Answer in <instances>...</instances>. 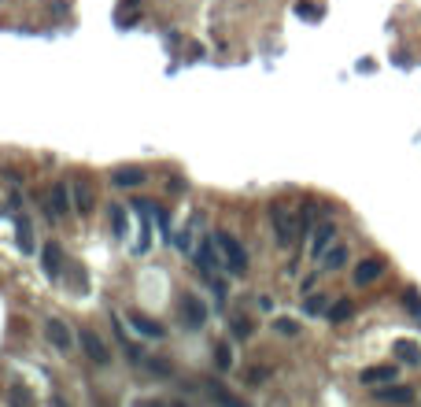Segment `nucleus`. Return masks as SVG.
I'll return each mask as SVG.
<instances>
[{"label": "nucleus", "instance_id": "obj_1", "mask_svg": "<svg viewBox=\"0 0 421 407\" xmlns=\"http://www.w3.org/2000/svg\"><path fill=\"white\" fill-rule=\"evenodd\" d=\"M214 244H218V255H222V266L230 274H244L247 271V255L241 248V241L233 237V233H211Z\"/></svg>", "mask_w": 421, "mask_h": 407}, {"label": "nucleus", "instance_id": "obj_2", "mask_svg": "<svg viewBox=\"0 0 421 407\" xmlns=\"http://www.w3.org/2000/svg\"><path fill=\"white\" fill-rule=\"evenodd\" d=\"M270 222H274V233H277V244H296L299 233H303V222H296L292 211H285L281 204L270 208Z\"/></svg>", "mask_w": 421, "mask_h": 407}, {"label": "nucleus", "instance_id": "obj_3", "mask_svg": "<svg viewBox=\"0 0 421 407\" xmlns=\"http://www.w3.org/2000/svg\"><path fill=\"white\" fill-rule=\"evenodd\" d=\"M82 348H85V356H89L96 367H107V363H111V352H107V345L96 337V329H89V326H82Z\"/></svg>", "mask_w": 421, "mask_h": 407}, {"label": "nucleus", "instance_id": "obj_4", "mask_svg": "<svg viewBox=\"0 0 421 407\" xmlns=\"http://www.w3.org/2000/svg\"><path fill=\"white\" fill-rule=\"evenodd\" d=\"M181 323H185L189 329H200L203 323H207V307L200 304V296H192V293L181 296Z\"/></svg>", "mask_w": 421, "mask_h": 407}, {"label": "nucleus", "instance_id": "obj_5", "mask_svg": "<svg viewBox=\"0 0 421 407\" xmlns=\"http://www.w3.org/2000/svg\"><path fill=\"white\" fill-rule=\"evenodd\" d=\"M196 266H200V271L207 274V278H214L218 271H225V266H222V255H218V244H214V237L200 244V252H196Z\"/></svg>", "mask_w": 421, "mask_h": 407}, {"label": "nucleus", "instance_id": "obj_6", "mask_svg": "<svg viewBox=\"0 0 421 407\" xmlns=\"http://www.w3.org/2000/svg\"><path fill=\"white\" fill-rule=\"evenodd\" d=\"M45 337L56 345L59 352H71V345H74V337H71V326L63 323V318H48L45 323Z\"/></svg>", "mask_w": 421, "mask_h": 407}, {"label": "nucleus", "instance_id": "obj_7", "mask_svg": "<svg viewBox=\"0 0 421 407\" xmlns=\"http://www.w3.org/2000/svg\"><path fill=\"white\" fill-rule=\"evenodd\" d=\"M96 208V192L85 178L74 181V211H82V215H89V211Z\"/></svg>", "mask_w": 421, "mask_h": 407}, {"label": "nucleus", "instance_id": "obj_8", "mask_svg": "<svg viewBox=\"0 0 421 407\" xmlns=\"http://www.w3.org/2000/svg\"><path fill=\"white\" fill-rule=\"evenodd\" d=\"M373 396L381 404H410V400H414V392H410L406 385H392V381H388L384 389H373Z\"/></svg>", "mask_w": 421, "mask_h": 407}, {"label": "nucleus", "instance_id": "obj_9", "mask_svg": "<svg viewBox=\"0 0 421 407\" xmlns=\"http://www.w3.org/2000/svg\"><path fill=\"white\" fill-rule=\"evenodd\" d=\"M333 237H337V226L333 222H321V226L315 230V244H310V252H315V260H321L329 248H333Z\"/></svg>", "mask_w": 421, "mask_h": 407}, {"label": "nucleus", "instance_id": "obj_10", "mask_svg": "<svg viewBox=\"0 0 421 407\" xmlns=\"http://www.w3.org/2000/svg\"><path fill=\"white\" fill-rule=\"evenodd\" d=\"M111 181L122 189H133V186H144V170L140 167H115L111 170Z\"/></svg>", "mask_w": 421, "mask_h": 407}, {"label": "nucleus", "instance_id": "obj_11", "mask_svg": "<svg viewBox=\"0 0 421 407\" xmlns=\"http://www.w3.org/2000/svg\"><path fill=\"white\" fill-rule=\"evenodd\" d=\"M381 260H362L359 266H355V285H370V282H377L381 278Z\"/></svg>", "mask_w": 421, "mask_h": 407}, {"label": "nucleus", "instance_id": "obj_12", "mask_svg": "<svg viewBox=\"0 0 421 407\" xmlns=\"http://www.w3.org/2000/svg\"><path fill=\"white\" fill-rule=\"evenodd\" d=\"M129 323H133V329H137V334H144V337H152V341H159V337H163V326H159L156 318L140 315V311H133V315H129Z\"/></svg>", "mask_w": 421, "mask_h": 407}, {"label": "nucleus", "instance_id": "obj_13", "mask_svg": "<svg viewBox=\"0 0 421 407\" xmlns=\"http://www.w3.org/2000/svg\"><path fill=\"white\" fill-rule=\"evenodd\" d=\"M207 392H211V400L218 404V407H247L244 400H236L233 392H225V389H222L218 381H207Z\"/></svg>", "mask_w": 421, "mask_h": 407}, {"label": "nucleus", "instance_id": "obj_14", "mask_svg": "<svg viewBox=\"0 0 421 407\" xmlns=\"http://www.w3.org/2000/svg\"><path fill=\"white\" fill-rule=\"evenodd\" d=\"M395 381V367H370L362 370V385H388Z\"/></svg>", "mask_w": 421, "mask_h": 407}, {"label": "nucleus", "instance_id": "obj_15", "mask_svg": "<svg viewBox=\"0 0 421 407\" xmlns=\"http://www.w3.org/2000/svg\"><path fill=\"white\" fill-rule=\"evenodd\" d=\"M344 263H348V248H344V244H333V248L321 255V271H340Z\"/></svg>", "mask_w": 421, "mask_h": 407}, {"label": "nucleus", "instance_id": "obj_16", "mask_svg": "<svg viewBox=\"0 0 421 407\" xmlns=\"http://www.w3.org/2000/svg\"><path fill=\"white\" fill-rule=\"evenodd\" d=\"M8 407H34V392L15 381L12 389H8Z\"/></svg>", "mask_w": 421, "mask_h": 407}, {"label": "nucleus", "instance_id": "obj_17", "mask_svg": "<svg viewBox=\"0 0 421 407\" xmlns=\"http://www.w3.org/2000/svg\"><path fill=\"white\" fill-rule=\"evenodd\" d=\"M45 271H48V278H59L63 274V252H59V244H48V248H45Z\"/></svg>", "mask_w": 421, "mask_h": 407}, {"label": "nucleus", "instance_id": "obj_18", "mask_svg": "<svg viewBox=\"0 0 421 407\" xmlns=\"http://www.w3.org/2000/svg\"><path fill=\"white\" fill-rule=\"evenodd\" d=\"M48 215H56V219H67L71 215V204H67V189L56 186V192H52V211Z\"/></svg>", "mask_w": 421, "mask_h": 407}, {"label": "nucleus", "instance_id": "obj_19", "mask_svg": "<svg viewBox=\"0 0 421 407\" xmlns=\"http://www.w3.org/2000/svg\"><path fill=\"white\" fill-rule=\"evenodd\" d=\"M395 356L406 359V363H421V348L414 341H395Z\"/></svg>", "mask_w": 421, "mask_h": 407}, {"label": "nucleus", "instance_id": "obj_20", "mask_svg": "<svg viewBox=\"0 0 421 407\" xmlns=\"http://www.w3.org/2000/svg\"><path fill=\"white\" fill-rule=\"evenodd\" d=\"M19 248H23V252H34V230H30L26 219H19Z\"/></svg>", "mask_w": 421, "mask_h": 407}, {"label": "nucleus", "instance_id": "obj_21", "mask_svg": "<svg viewBox=\"0 0 421 407\" xmlns=\"http://www.w3.org/2000/svg\"><path fill=\"white\" fill-rule=\"evenodd\" d=\"M230 326H233V337H241V341H244V337H252V323H247L244 315H236V311H233V315H230Z\"/></svg>", "mask_w": 421, "mask_h": 407}, {"label": "nucleus", "instance_id": "obj_22", "mask_svg": "<svg viewBox=\"0 0 421 407\" xmlns=\"http://www.w3.org/2000/svg\"><path fill=\"white\" fill-rule=\"evenodd\" d=\"M274 329H277V334H285V337H296L299 334V323H296V318H277Z\"/></svg>", "mask_w": 421, "mask_h": 407}, {"label": "nucleus", "instance_id": "obj_23", "mask_svg": "<svg viewBox=\"0 0 421 407\" xmlns=\"http://www.w3.org/2000/svg\"><path fill=\"white\" fill-rule=\"evenodd\" d=\"M307 311H310V315H326V311H329V300L321 296V293L310 296V300H307Z\"/></svg>", "mask_w": 421, "mask_h": 407}, {"label": "nucleus", "instance_id": "obj_24", "mask_svg": "<svg viewBox=\"0 0 421 407\" xmlns=\"http://www.w3.org/2000/svg\"><path fill=\"white\" fill-rule=\"evenodd\" d=\"M111 226H115L118 237L126 233V215H122V208H111Z\"/></svg>", "mask_w": 421, "mask_h": 407}, {"label": "nucleus", "instance_id": "obj_25", "mask_svg": "<svg viewBox=\"0 0 421 407\" xmlns=\"http://www.w3.org/2000/svg\"><path fill=\"white\" fill-rule=\"evenodd\" d=\"M348 315H351V304H337V307L329 311V318H333V323H340V318H348Z\"/></svg>", "mask_w": 421, "mask_h": 407}, {"label": "nucleus", "instance_id": "obj_26", "mask_svg": "<svg viewBox=\"0 0 421 407\" xmlns=\"http://www.w3.org/2000/svg\"><path fill=\"white\" fill-rule=\"evenodd\" d=\"M406 307H410V311H414V315L421 318V296L414 293V289H410V293H406Z\"/></svg>", "mask_w": 421, "mask_h": 407}, {"label": "nucleus", "instance_id": "obj_27", "mask_svg": "<svg viewBox=\"0 0 421 407\" xmlns=\"http://www.w3.org/2000/svg\"><path fill=\"white\" fill-rule=\"evenodd\" d=\"M137 407H185V404H178V400H144Z\"/></svg>", "mask_w": 421, "mask_h": 407}, {"label": "nucleus", "instance_id": "obj_28", "mask_svg": "<svg viewBox=\"0 0 421 407\" xmlns=\"http://www.w3.org/2000/svg\"><path fill=\"white\" fill-rule=\"evenodd\" d=\"M214 352H218V367L225 370V367H230V363H233V356H230V348H225V345H218V348H214Z\"/></svg>", "mask_w": 421, "mask_h": 407}, {"label": "nucleus", "instance_id": "obj_29", "mask_svg": "<svg viewBox=\"0 0 421 407\" xmlns=\"http://www.w3.org/2000/svg\"><path fill=\"white\" fill-rule=\"evenodd\" d=\"M48 407H71V404L63 400V396H52V404H48Z\"/></svg>", "mask_w": 421, "mask_h": 407}]
</instances>
